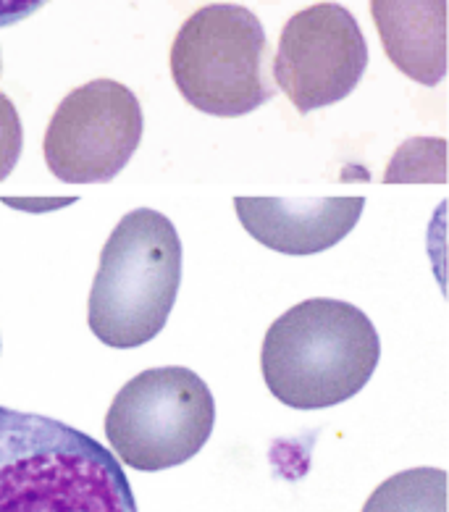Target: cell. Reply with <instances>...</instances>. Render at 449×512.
Listing matches in <instances>:
<instances>
[{
  "instance_id": "6",
  "label": "cell",
  "mask_w": 449,
  "mask_h": 512,
  "mask_svg": "<svg viewBox=\"0 0 449 512\" xmlns=\"http://www.w3.org/2000/svg\"><path fill=\"white\" fill-rule=\"evenodd\" d=\"M137 95L113 79H92L71 90L45 129L50 174L66 184H106L127 169L142 140Z\"/></svg>"
},
{
  "instance_id": "2",
  "label": "cell",
  "mask_w": 449,
  "mask_h": 512,
  "mask_svg": "<svg viewBox=\"0 0 449 512\" xmlns=\"http://www.w3.org/2000/svg\"><path fill=\"white\" fill-rule=\"evenodd\" d=\"M379 358V334L363 310L313 297L271 323L260 371L279 402L295 410H321L355 397L371 381Z\"/></svg>"
},
{
  "instance_id": "3",
  "label": "cell",
  "mask_w": 449,
  "mask_h": 512,
  "mask_svg": "<svg viewBox=\"0 0 449 512\" xmlns=\"http://www.w3.org/2000/svg\"><path fill=\"white\" fill-rule=\"evenodd\" d=\"M182 281V239L169 218L137 208L108 237L87 321L108 347L132 350L163 331Z\"/></svg>"
},
{
  "instance_id": "12",
  "label": "cell",
  "mask_w": 449,
  "mask_h": 512,
  "mask_svg": "<svg viewBox=\"0 0 449 512\" xmlns=\"http://www.w3.org/2000/svg\"><path fill=\"white\" fill-rule=\"evenodd\" d=\"M24 127L19 111L6 92H0V182L11 176L22 158Z\"/></svg>"
},
{
  "instance_id": "11",
  "label": "cell",
  "mask_w": 449,
  "mask_h": 512,
  "mask_svg": "<svg viewBox=\"0 0 449 512\" xmlns=\"http://www.w3.org/2000/svg\"><path fill=\"white\" fill-rule=\"evenodd\" d=\"M384 182H447V142L410 140L389 163Z\"/></svg>"
},
{
  "instance_id": "1",
  "label": "cell",
  "mask_w": 449,
  "mask_h": 512,
  "mask_svg": "<svg viewBox=\"0 0 449 512\" xmlns=\"http://www.w3.org/2000/svg\"><path fill=\"white\" fill-rule=\"evenodd\" d=\"M0 512H140L111 449L74 426L0 407Z\"/></svg>"
},
{
  "instance_id": "9",
  "label": "cell",
  "mask_w": 449,
  "mask_h": 512,
  "mask_svg": "<svg viewBox=\"0 0 449 512\" xmlns=\"http://www.w3.org/2000/svg\"><path fill=\"white\" fill-rule=\"evenodd\" d=\"M386 58L418 85L447 74V0H371Z\"/></svg>"
},
{
  "instance_id": "4",
  "label": "cell",
  "mask_w": 449,
  "mask_h": 512,
  "mask_svg": "<svg viewBox=\"0 0 449 512\" xmlns=\"http://www.w3.org/2000/svg\"><path fill=\"white\" fill-rule=\"evenodd\" d=\"M171 77L197 111L237 119L276 95L268 79V37L258 16L237 3L197 8L171 43Z\"/></svg>"
},
{
  "instance_id": "5",
  "label": "cell",
  "mask_w": 449,
  "mask_h": 512,
  "mask_svg": "<svg viewBox=\"0 0 449 512\" xmlns=\"http://www.w3.org/2000/svg\"><path fill=\"white\" fill-rule=\"evenodd\" d=\"M216 402L200 376L182 365L150 368L113 397L106 436L116 460L134 470L176 468L211 439Z\"/></svg>"
},
{
  "instance_id": "10",
  "label": "cell",
  "mask_w": 449,
  "mask_h": 512,
  "mask_svg": "<svg viewBox=\"0 0 449 512\" xmlns=\"http://www.w3.org/2000/svg\"><path fill=\"white\" fill-rule=\"evenodd\" d=\"M363 512H447V470H402L373 491Z\"/></svg>"
},
{
  "instance_id": "8",
  "label": "cell",
  "mask_w": 449,
  "mask_h": 512,
  "mask_svg": "<svg viewBox=\"0 0 449 512\" xmlns=\"http://www.w3.org/2000/svg\"><path fill=\"white\" fill-rule=\"evenodd\" d=\"M239 224L268 250L316 255L342 242L360 221L363 197H237Z\"/></svg>"
},
{
  "instance_id": "14",
  "label": "cell",
  "mask_w": 449,
  "mask_h": 512,
  "mask_svg": "<svg viewBox=\"0 0 449 512\" xmlns=\"http://www.w3.org/2000/svg\"><path fill=\"white\" fill-rule=\"evenodd\" d=\"M0 71H3V64H0Z\"/></svg>"
},
{
  "instance_id": "7",
  "label": "cell",
  "mask_w": 449,
  "mask_h": 512,
  "mask_svg": "<svg viewBox=\"0 0 449 512\" xmlns=\"http://www.w3.org/2000/svg\"><path fill=\"white\" fill-rule=\"evenodd\" d=\"M368 66V45L358 19L339 3H316L297 11L279 37L276 85L300 113L344 100Z\"/></svg>"
},
{
  "instance_id": "13",
  "label": "cell",
  "mask_w": 449,
  "mask_h": 512,
  "mask_svg": "<svg viewBox=\"0 0 449 512\" xmlns=\"http://www.w3.org/2000/svg\"><path fill=\"white\" fill-rule=\"evenodd\" d=\"M48 3L50 0H0V29L27 22L29 16H35Z\"/></svg>"
}]
</instances>
